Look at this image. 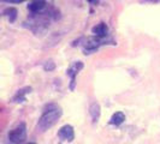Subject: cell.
I'll list each match as a JSON object with an SVG mask.
<instances>
[{
  "instance_id": "cell-1",
  "label": "cell",
  "mask_w": 160,
  "mask_h": 144,
  "mask_svg": "<svg viewBox=\"0 0 160 144\" xmlns=\"http://www.w3.org/2000/svg\"><path fill=\"white\" fill-rule=\"evenodd\" d=\"M63 114V111L59 106L57 104H48L45 108V111L42 113V115L39 119L38 126L41 131H47L51 127H53L57 122L59 121L60 117Z\"/></svg>"
},
{
  "instance_id": "cell-2",
  "label": "cell",
  "mask_w": 160,
  "mask_h": 144,
  "mask_svg": "<svg viewBox=\"0 0 160 144\" xmlns=\"http://www.w3.org/2000/svg\"><path fill=\"white\" fill-rule=\"evenodd\" d=\"M27 138V126L25 122H19L13 128H11L8 133V144H23Z\"/></svg>"
},
{
  "instance_id": "cell-3",
  "label": "cell",
  "mask_w": 160,
  "mask_h": 144,
  "mask_svg": "<svg viewBox=\"0 0 160 144\" xmlns=\"http://www.w3.org/2000/svg\"><path fill=\"white\" fill-rule=\"evenodd\" d=\"M107 42H112V41L107 40V39H101V37H98V36L87 37L86 41L83 42V45H82L83 53H84L86 55H87V54H92V53L96 52L102 45H107Z\"/></svg>"
},
{
  "instance_id": "cell-4",
  "label": "cell",
  "mask_w": 160,
  "mask_h": 144,
  "mask_svg": "<svg viewBox=\"0 0 160 144\" xmlns=\"http://www.w3.org/2000/svg\"><path fill=\"white\" fill-rule=\"evenodd\" d=\"M83 66H84V64L82 61H75L66 70V74L70 77V90L71 91L75 90V87H76V77H77L78 72L83 69Z\"/></svg>"
},
{
  "instance_id": "cell-5",
  "label": "cell",
  "mask_w": 160,
  "mask_h": 144,
  "mask_svg": "<svg viewBox=\"0 0 160 144\" xmlns=\"http://www.w3.org/2000/svg\"><path fill=\"white\" fill-rule=\"evenodd\" d=\"M58 137L62 139V141H65V142H72L75 139V131H73V127L71 125H64L59 128L58 131Z\"/></svg>"
},
{
  "instance_id": "cell-6",
  "label": "cell",
  "mask_w": 160,
  "mask_h": 144,
  "mask_svg": "<svg viewBox=\"0 0 160 144\" xmlns=\"http://www.w3.org/2000/svg\"><path fill=\"white\" fill-rule=\"evenodd\" d=\"M47 7V1L46 0H32L28 5V10L30 13H40L45 11Z\"/></svg>"
},
{
  "instance_id": "cell-7",
  "label": "cell",
  "mask_w": 160,
  "mask_h": 144,
  "mask_svg": "<svg viewBox=\"0 0 160 144\" xmlns=\"http://www.w3.org/2000/svg\"><path fill=\"white\" fill-rule=\"evenodd\" d=\"M92 32L94 34V36L101 37V39H106L108 36V26L104 22H100L99 24H96L95 26L92 28Z\"/></svg>"
},
{
  "instance_id": "cell-8",
  "label": "cell",
  "mask_w": 160,
  "mask_h": 144,
  "mask_svg": "<svg viewBox=\"0 0 160 144\" xmlns=\"http://www.w3.org/2000/svg\"><path fill=\"white\" fill-rule=\"evenodd\" d=\"M32 87H24V88L19 89V90L16 93V95L13 96L12 101H13V102H16V103L24 102V101L27 100V97H25V96L28 95V94H30V93H32Z\"/></svg>"
},
{
  "instance_id": "cell-9",
  "label": "cell",
  "mask_w": 160,
  "mask_h": 144,
  "mask_svg": "<svg viewBox=\"0 0 160 144\" xmlns=\"http://www.w3.org/2000/svg\"><path fill=\"white\" fill-rule=\"evenodd\" d=\"M89 114L92 117V120L93 122H98L99 119H100V115H101V107L98 102H94V103L90 104L89 107Z\"/></svg>"
},
{
  "instance_id": "cell-10",
  "label": "cell",
  "mask_w": 160,
  "mask_h": 144,
  "mask_svg": "<svg viewBox=\"0 0 160 144\" xmlns=\"http://www.w3.org/2000/svg\"><path fill=\"white\" fill-rule=\"evenodd\" d=\"M124 120H125V114H124V113L116 112L112 114V117H111V119H110V124L118 126V125H122V124L124 122Z\"/></svg>"
},
{
  "instance_id": "cell-11",
  "label": "cell",
  "mask_w": 160,
  "mask_h": 144,
  "mask_svg": "<svg viewBox=\"0 0 160 144\" xmlns=\"http://www.w3.org/2000/svg\"><path fill=\"white\" fill-rule=\"evenodd\" d=\"M2 15L5 17H8V21H10V23H13L15 21H16L17 18V15H18V11H17L16 7H6L4 11H2Z\"/></svg>"
},
{
  "instance_id": "cell-12",
  "label": "cell",
  "mask_w": 160,
  "mask_h": 144,
  "mask_svg": "<svg viewBox=\"0 0 160 144\" xmlns=\"http://www.w3.org/2000/svg\"><path fill=\"white\" fill-rule=\"evenodd\" d=\"M43 70L47 72H51L53 71V70H56V63L53 61V60H47L45 64H43Z\"/></svg>"
},
{
  "instance_id": "cell-13",
  "label": "cell",
  "mask_w": 160,
  "mask_h": 144,
  "mask_svg": "<svg viewBox=\"0 0 160 144\" xmlns=\"http://www.w3.org/2000/svg\"><path fill=\"white\" fill-rule=\"evenodd\" d=\"M1 2H8V4H22L27 0H0Z\"/></svg>"
},
{
  "instance_id": "cell-14",
  "label": "cell",
  "mask_w": 160,
  "mask_h": 144,
  "mask_svg": "<svg viewBox=\"0 0 160 144\" xmlns=\"http://www.w3.org/2000/svg\"><path fill=\"white\" fill-rule=\"evenodd\" d=\"M88 2H90V4H96L98 2V0H87Z\"/></svg>"
},
{
  "instance_id": "cell-15",
  "label": "cell",
  "mask_w": 160,
  "mask_h": 144,
  "mask_svg": "<svg viewBox=\"0 0 160 144\" xmlns=\"http://www.w3.org/2000/svg\"><path fill=\"white\" fill-rule=\"evenodd\" d=\"M28 144H36V143H32V142H29Z\"/></svg>"
}]
</instances>
